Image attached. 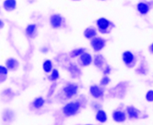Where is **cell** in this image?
I'll return each mask as SVG.
<instances>
[{"mask_svg":"<svg viewBox=\"0 0 153 125\" xmlns=\"http://www.w3.org/2000/svg\"><path fill=\"white\" fill-rule=\"evenodd\" d=\"M96 25L99 31L102 34L110 33L114 27V25L111 22L104 17L99 19L96 22Z\"/></svg>","mask_w":153,"mask_h":125,"instance_id":"1","label":"cell"},{"mask_svg":"<svg viewBox=\"0 0 153 125\" xmlns=\"http://www.w3.org/2000/svg\"><path fill=\"white\" fill-rule=\"evenodd\" d=\"M81 107V104L79 101H72L68 103L62 109L63 114L67 117H71L78 113Z\"/></svg>","mask_w":153,"mask_h":125,"instance_id":"2","label":"cell"},{"mask_svg":"<svg viewBox=\"0 0 153 125\" xmlns=\"http://www.w3.org/2000/svg\"><path fill=\"white\" fill-rule=\"evenodd\" d=\"M106 41L100 37H94L91 39V45L95 52L100 51L105 46Z\"/></svg>","mask_w":153,"mask_h":125,"instance_id":"3","label":"cell"},{"mask_svg":"<svg viewBox=\"0 0 153 125\" xmlns=\"http://www.w3.org/2000/svg\"><path fill=\"white\" fill-rule=\"evenodd\" d=\"M122 59L124 64L128 67L134 66L135 62V57L131 51H126L123 54Z\"/></svg>","mask_w":153,"mask_h":125,"instance_id":"4","label":"cell"},{"mask_svg":"<svg viewBox=\"0 0 153 125\" xmlns=\"http://www.w3.org/2000/svg\"><path fill=\"white\" fill-rule=\"evenodd\" d=\"M79 87L75 84H69L63 89V92L68 98H71L77 93Z\"/></svg>","mask_w":153,"mask_h":125,"instance_id":"5","label":"cell"},{"mask_svg":"<svg viewBox=\"0 0 153 125\" xmlns=\"http://www.w3.org/2000/svg\"><path fill=\"white\" fill-rule=\"evenodd\" d=\"M93 58L91 55L86 52H83L80 56L79 58V61L80 64L83 66H88L90 65L92 62Z\"/></svg>","mask_w":153,"mask_h":125,"instance_id":"6","label":"cell"},{"mask_svg":"<svg viewBox=\"0 0 153 125\" xmlns=\"http://www.w3.org/2000/svg\"><path fill=\"white\" fill-rule=\"evenodd\" d=\"M50 24L54 28L60 27L62 23V17L59 14H53L50 17Z\"/></svg>","mask_w":153,"mask_h":125,"instance_id":"7","label":"cell"},{"mask_svg":"<svg viewBox=\"0 0 153 125\" xmlns=\"http://www.w3.org/2000/svg\"><path fill=\"white\" fill-rule=\"evenodd\" d=\"M112 118L116 122L121 123L126 120V114L121 110H115L112 114Z\"/></svg>","mask_w":153,"mask_h":125,"instance_id":"8","label":"cell"},{"mask_svg":"<svg viewBox=\"0 0 153 125\" xmlns=\"http://www.w3.org/2000/svg\"><path fill=\"white\" fill-rule=\"evenodd\" d=\"M137 9L140 14L146 15L150 10V6L145 2H139L137 5Z\"/></svg>","mask_w":153,"mask_h":125,"instance_id":"9","label":"cell"},{"mask_svg":"<svg viewBox=\"0 0 153 125\" xmlns=\"http://www.w3.org/2000/svg\"><path fill=\"white\" fill-rule=\"evenodd\" d=\"M90 93L91 95L95 98H99L102 96L104 92L99 86L97 85H93L90 87Z\"/></svg>","mask_w":153,"mask_h":125,"instance_id":"10","label":"cell"},{"mask_svg":"<svg viewBox=\"0 0 153 125\" xmlns=\"http://www.w3.org/2000/svg\"><path fill=\"white\" fill-rule=\"evenodd\" d=\"M19 63L18 61L15 58H9L6 60V68L9 70H14L16 69L19 67Z\"/></svg>","mask_w":153,"mask_h":125,"instance_id":"11","label":"cell"},{"mask_svg":"<svg viewBox=\"0 0 153 125\" xmlns=\"http://www.w3.org/2000/svg\"><path fill=\"white\" fill-rule=\"evenodd\" d=\"M127 112L129 118L131 119L138 118L140 114V111L133 106H129L127 107Z\"/></svg>","mask_w":153,"mask_h":125,"instance_id":"12","label":"cell"},{"mask_svg":"<svg viewBox=\"0 0 153 125\" xmlns=\"http://www.w3.org/2000/svg\"><path fill=\"white\" fill-rule=\"evenodd\" d=\"M16 5V0H5L3 3V6L4 9L8 11L15 9Z\"/></svg>","mask_w":153,"mask_h":125,"instance_id":"13","label":"cell"},{"mask_svg":"<svg viewBox=\"0 0 153 125\" xmlns=\"http://www.w3.org/2000/svg\"><path fill=\"white\" fill-rule=\"evenodd\" d=\"M97 35V31L93 27L87 28L84 31V36L87 39H93Z\"/></svg>","mask_w":153,"mask_h":125,"instance_id":"14","label":"cell"},{"mask_svg":"<svg viewBox=\"0 0 153 125\" xmlns=\"http://www.w3.org/2000/svg\"><path fill=\"white\" fill-rule=\"evenodd\" d=\"M96 120L100 123H105L107 120V116L105 112L102 110H99L96 116Z\"/></svg>","mask_w":153,"mask_h":125,"instance_id":"15","label":"cell"},{"mask_svg":"<svg viewBox=\"0 0 153 125\" xmlns=\"http://www.w3.org/2000/svg\"><path fill=\"white\" fill-rule=\"evenodd\" d=\"M42 67H43L44 71L45 72H47V73L50 72L52 71V69H53V65H52V61H51L50 60H45L44 62Z\"/></svg>","mask_w":153,"mask_h":125,"instance_id":"16","label":"cell"},{"mask_svg":"<svg viewBox=\"0 0 153 125\" xmlns=\"http://www.w3.org/2000/svg\"><path fill=\"white\" fill-rule=\"evenodd\" d=\"M45 104V100L42 97H39L35 99L33 102V106L36 109H40Z\"/></svg>","mask_w":153,"mask_h":125,"instance_id":"17","label":"cell"},{"mask_svg":"<svg viewBox=\"0 0 153 125\" xmlns=\"http://www.w3.org/2000/svg\"><path fill=\"white\" fill-rule=\"evenodd\" d=\"M94 65L97 67L100 68L102 67L103 65H104V58L102 55H96V57L94 58Z\"/></svg>","mask_w":153,"mask_h":125,"instance_id":"18","label":"cell"},{"mask_svg":"<svg viewBox=\"0 0 153 125\" xmlns=\"http://www.w3.org/2000/svg\"><path fill=\"white\" fill-rule=\"evenodd\" d=\"M36 30V25L34 24H31L27 27L26 28V33L29 36H31L34 34V32Z\"/></svg>","mask_w":153,"mask_h":125,"instance_id":"19","label":"cell"},{"mask_svg":"<svg viewBox=\"0 0 153 125\" xmlns=\"http://www.w3.org/2000/svg\"><path fill=\"white\" fill-rule=\"evenodd\" d=\"M85 49L84 48H77L74 50V51H72V52L71 53V56L72 58H75L78 56H80L83 52H85Z\"/></svg>","mask_w":153,"mask_h":125,"instance_id":"20","label":"cell"},{"mask_svg":"<svg viewBox=\"0 0 153 125\" xmlns=\"http://www.w3.org/2000/svg\"><path fill=\"white\" fill-rule=\"evenodd\" d=\"M59 74L58 71L56 69H54L52 70V72L50 76L49 79L52 81H55V80H56L59 78Z\"/></svg>","mask_w":153,"mask_h":125,"instance_id":"21","label":"cell"},{"mask_svg":"<svg viewBox=\"0 0 153 125\" xmlns=\"http://www.w3.org/2000/svg\"><path fill=\"white\" fill-rule=\"evenodd\" d=\"M8 73V69L6 66H3L2 65H0V76L1 77H5Z\"/></svg>","mask_w":153,"mask_h":125,"instance_id":"22","label":"cell"},{"mask_svg":"<svg viewBox=\"0 0 153 125\" xmlns=\"http://www.w3.org/2000/svg\"><path fill=\"white\" fill-rule=\"evenodd\" d=\"M146 99L149 102L153 101V90H149L146 94Z\"/></svg>","mask_w":153,"mask_h":125,"instance_id":"23","label":"cell"},{"mask_svg":"<svg viewBox=\"0 0 153 125\" xmlns=\"http://www.w3.org/2000/svg\"><path fill=\"white\" fill-rule=\"evenodd\" d=\"M110 82V79H109V77L107 76H105L102 79V80L100 81V85L102 86H106L107 85H108L109 83Z\"/></svg>","mask_w":153,"mask_h":125,"instance_id":"24","label":"cell"},{"mask_svg":"<svg viewBox=\"0 0 153 125\" xmlns=\"http://www.w3.org/2000/svg\"><path fill=\"white\" fill-rule=\"evenodd\" d=\"M41 52H43V53H46L48 52V48L45 47H44L41 48Z\"/></svg>","mask_w":153,"mask_h":125,"instance_id":"25","label":"cell"},{"mask_svg":"<svg viewBox=\"0 0 153 125\" xmlns=\"http://www.w3.org/2000/svg\"><path fill=\"white\" fill-rule=\"evenodd\" d=\"M4 22L2 20L0 19V28H3L4 27Z\"/></svg>","mask_w":153,"mask_h":125,"instance_id":"26","label":"cell"},{"mask_svg":"<svg viewBox=\"0 0 153 125\" xmlns=\"http://www.w3.org/2000/svg\"><path fill=\"white\" fill-rule=\"evenodd\" d=\"M149 51L152 54H153V43L149 47Z\"/></svg>","mask_w":153,"mask_h":125,"instance_id":"27","label":"cell"},{"mask_svg":"<svg viewBox=\"0 0 153 125\" xmlns=\"http://www.w3.org/2000/svg\"><path fill=\"white\" fill-rule=\"evenodd\" d=\"M73 1H80V0H73Z\"/></svg>","mask_w":153,"mask_h":125,"instance_id":"28","label":"cell"},{"mask_svg":"<svg viewBox=\"0 0 153 125\" xmlns=\"http://www.w3.org/2000/svg\"><path fill=\"white\" fill-rule=\"evenodd\" d=\"M100 1H105V0H100Z\"/></svg>","mask_w":153,"mask_h":125,"instance_id":"29","label":"cell"}]
</instances>
